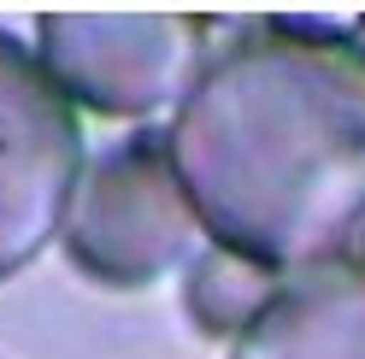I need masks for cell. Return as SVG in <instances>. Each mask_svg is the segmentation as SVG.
Instances as JSON below:
<instances>
[{
    "mask_svg": "<svg viewBox=\"0 0 365 359\" xmlns=\"http://www.w3.org/2000/svg\"><path fill=\"white\" fill-rule=\"evenodd\" d=\"M212 248L307 277L365 248V48L359 24L271 18L230 41L165 130Z\"/></svg>",
    "mask_w": 365,
    "mask_h": 359,
    "instance_id": "obj_1",
    "label": "cell"
},
{
    "mask_svg": "<svg viewBox=\"0 0 365 359\" xmlns=\"http://www.w3.org/2000/svg\"><path fill=\"white\" fill-rule=\"evenodd\" d=\"M230 359H365V259L283 277Z\"/></svg>",
    "mask_w": 365,
    "mask_h": 359,
    "instance_id": "obj_5",
    "label": "cell"
},
{
    "mask_svg": "<svg viewBox=\"0 0 365 359\" xmlns=\"http://www.w3.org/2000/svg\"><path fill=\"white\" fill-rule=\"evenodd\" d=\"M83 124L36 48L0 30V283L65 236L83 183Z\"/></svg>",
    "mask_w": 365,
    "mask_h": 359,
    "instance_id": "obj_4",
    "label": "cell"
},
{
    "mask_svg": "<svg viewBox=\"0 0 365 359\" xmlns=\"http://www.w3.org/2000/svg\"><path fill=\"white\" fill-rule=\"evenodd\" d=\"M36 59L71 106L101 118H148L182 106L207 71V18L189 12H48Z\"/></svg>",
    "mask_w": 365,
    "mask_h": 359,
    "instance_id": "obj_3",
    "label": "cell"
},
{
    "mask_svg": "<svg viewBox=\"0 0 365 359\" xmlns=\"http://www.w3.org/2000/svg\"><path fill=\"white\" fill-rule=\"evenodd\" d=\"M283 288L277 271H265V265L242 259L230 248H207L195 254L189 265V283H182V312H189V324L200 335H236L247 330L265 312V301Z\"/></svg>",
    "mask_w": 365,
    "mask_h": 359,
    "instance_id": "obj_6",
    "label": "cell"
},
{
    "mask_svg": "<svg viewBox=\"0 0 365 359\" xmlns=\"http://www.w3.org/2000/svg\"><path fill=\"white\" fill-rule=\"evenodd\" d=\"M200 218L189 189L165 153V136L112 142L101 160H88L77 200L65 212V259L101 288H148L189 259Z\"/></svg>",
    "mask_w": 365,
    "mask_h": 359,
    "instance_id": "obj_2",
    "label": "cell"
},
{
    "mask_svg": "<svg viewBox=\"0 0 365 359\" xmlns=\"http://www.w3.org/2000/svg\"><path fill=\"white\" fill-rule=\"evenodd\" d=\"M359 41H365V18H359Z\"/></svg>",
    "mask_w": 365,
    "mask_h": 359,
    "instance_id": "obj_7",
    "label": "cell"
}]
</instances>
